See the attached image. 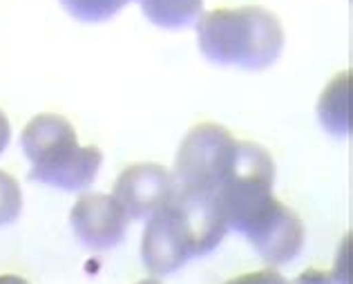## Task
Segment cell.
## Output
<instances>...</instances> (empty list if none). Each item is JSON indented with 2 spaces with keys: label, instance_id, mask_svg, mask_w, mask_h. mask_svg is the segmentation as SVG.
<instances>
[{
  "label": "cell",
  "instance_id": "cell-1",
  "mask_svg": "<svg viewBox=\"0 0 353 284\" xmlns=\"http://www.w3.org/2000/svg\"><path fill=\"white\" fill-rule=\"evenodd\" d=\"M226 231L215 197L183 190L174 184L163 206L148 217L141 260L154 276H170L192 258L217 249Z\"/></svg>",
  "mask_w": 353,
  "mask_h": 284
},
{
  "label": "cell",
  "instance_id": "cell-2",
  "mask_svg": "<svg viewBox=\"0 0 353 284\" xmlns=\"http://www.w3.org/2000/svg\"><path fill=\"white\" fill-rule=\"evenodd\" d=\"M197 41L208 61L217 65L266 70L280 59L284 30L264 7L212 9L197 18Z\"/></svg>",
  "mask_w": 353,
  "mask_h": 284
},
{
  "label": "cell",
  "instance_id": "cell-3",
  "mask_svg": "<svg viewBox=\"0 0 353 284\" xmlns=\"http://www.w3.org/2000/svg\"><path fill=\"white\" fill-rule=\"evenodd\" d=\"M237 152L233 139L224 125L199 123L185 134L174 161V184L183 190L215 197L221 181L226 179Z\"/></svg>",
  "mask_w": 353,
  "mask_h": 284
},
{
  "label": "cell",
  "instance_id": "cell-4",
  "mask_svg": "<svg viewBox=\"0 0 353 284\" xmlns=\"http://www.w3.org/2000/svg\"><path fill=\"white\" fill-rule=\"evenodd\" d=\"M246 240L255 246V251L262 258L280 267L289 264L300 255L304 246V224L297 217L295 210L284 206L282 201L273 199L253 222H250L244 233Z\"/></svg>",
  "mask_w": 353,
  "mask_h": 284
},
{
  "label": "cell",
  "instance_id": "cell-5",
  "mask_svg": "<svg viewBox=\"0 0 353 284\" xmlns=\"http://www.w3.org/2000/svg\"><path fill=\"white\" fill-rule=\"evenodd\" d=\"M101 163H103V152L97 145H79L77 136L59 143L43 159L32 163L27 177L45 186L74 192L88 188L97 179Z\"/></svg>",
  "mask_w": 353,
  "mask_h": 284
},
{
  "label": "cell",
  "instance_id": "cell-6",
  "mask_svg": "<svg viewBox=\"0 0 353 284\" xmlns=\"http://www.w3.org/2000/svg\"><path fill=\"white\" fill-rule=\"evenodd\" d=\"M72 231L92 251L114 249L125 237L128 215L114 197L103 192H88L79 197L70 213Z\"/></svg>",
  "mask_w": 353,
  "mask_h": 284
},
{
  "label": "cell",
  "instance_id": "cell-7",
  "mask_svg": "<svg viewBox=\"0 0 353 284\" xmlns=\"http://www.w3.org/2000/svg\"><path fill=\"white\" fill-rule=\"evenodd\" d=\"M174 188V177L157 163H137L119 175L112 197L130 219H148L163 206Z\"/></svg>",
  "mask_w": 353,
  "mask_h": 284
},
{
  "label": "cell",
  "instance_id": "cell-8",
  "mask_svg": "<svg viewBox=\"0 0 353 284\" xmlns=\"http://www.w3.org/2000/svg\"><path fill=\"white\" fill-rule=\"evenodd\" d=\"M349 72L338 74L324 90L318 103V116L324 130L333 136H349L351 134V121H349Z\"/></svg>",
  "mask_w": 353,
  "mask_h": 284
},
{
  "label": "cell",
  "instance_id": "cell-9",
  "mask_svg": "<svg viewBox=\"0 0 353 284\" xmlns=\"http://www.w3.org/2000/svg\"><path fill=\"white\" fill-rule=\"evenodd\" d=\"M141 12L154 25L179 30L192 25L203 14V0H137Z\"/></svg>",
  "mask_w": 353,
  "mask_h": 284
},
{
  "label": "cell",
  "instance_id": "cell-10",
  "mask_svg": "<svg viewBox=\"0 0 353 284\" xmlns=\"http://www.w3.org/2000/svg\"><path fill=\"white\" fill-rule=\"evenodd\" d=\"M132 0H61L72 18L81 23H103L114 18Z\"/></svg>",
  "mask_w": 353,
  "mask_h": 284
},
{
  "label": "cell",
  "instance_id": "cell-11",
  "mask_svg": "<svg viewBox=\"0 0 353 284\" xmlns=\"http://www.w3.org/2000/svg\"><path fill=\"white\" fill-rule=\"evenodd\" d=\"M23 195L18 181L9 172L0 170V226L14 224L21 217Z\"/></svg>",
  "mask_w": 353,
  "mask_h": 284
},
{
  "label": "cell",
  "instance_id": "cell-12",
  "mask_svg": "<svg viewBox=\"0 0 353 284\" xmlns=\"http://www.w3.org/2000/svg\"><path fill=\"white\" fill-rule=\"evenodd\" d=\"M226 284H289L277 271H257V273H246V276H239L235 280H230Z\"/></svg>",
  "mask_w": 353,
  "mask_h": 284
},
{
  "label": "cell",
  "instance_id": "cell-13",
  "mask_svg": "<svg viewBox=\"0 0 353 284\" xmlns=\"http://www.w3.org/2000/svg\"><path fill=\"white\" fill-rule=\"evenodd\" d=\"M295 284H336V282H333V276H324L320 271H309L297 278Z\"/></svg>",
  "mask_w": 353,
  "mask_h": 284
},
{
  "label": "cell",
  "instance_id": "cell-14",
  "mask_svg": "<svg viewBox=\"0 0 353 284\" xmlns=\"http://www.w3.org/2000/svg\"><path fill=\"white\" fill-rule=\"evenodd\" d=\"M9 139H12V125H9V119L5 116V112L0 110V154L5 152Z\"/></svg>",
  "mask_w": 353,
  "mask_h": 284
},
{
  "label": "cell",
  "instance_id": "cell-15",
  "mask_svg": "<svg viewBox=\"0 0 353 284\" xmlns=\"http://www.w3.org/2000/svg\"><path fill=\"white\" fill-rule=\"evenodd\" d=\"M0 284H30V282L18 276H0Z\"/></svg>",
  "mask_w": 353,
  "mask_h": 284
},
{
  "label": "cell",
  "instance_id": "cell-16",
  "mask_svg": "<svg viewBox=\"0 0 353 284\" xmlns=\"http://www.w3.org/2000/svg\"><path fill=\"white\" fill-rule=\"evenodd\" d=\"M137 284H161L159 280H141V282H137Z\"/></svg>",
  "mask_w": 353,
  "mask_h": 284
}]
</instances>
